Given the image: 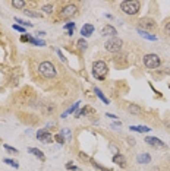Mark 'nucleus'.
<instances>
[{"label": "nucleus", "mask_w": 170, "mask_h": 171, "mask_svg": "<svg viewBox=\"0 0 170 171\" xmlns=\"http://www.w3.org/2000/svg\"><path fill=\"white\" fill-rule=\"evenodd\" d=\"M107 72H109V69H107V64L104 62L98 60V62H94L92 63V76L95 79L104 81L106 76H107Z\"/></svg>", "instance_id": "1"}, {"label": "nucleus", "mask_w": 170, "mask_h": 171, "mask_svg": "<svg viewBox=\"0 0 170 171\" xmlns=\"http://www.w3.org/2000/svg\"><path fill=\"white\" fill-rule=\"evenodd\" d=\"M141 3L138 0H126L120 3V10L126 15H136L139 12Z\"/></svg>", "instance_id": "2"}, {"label": "nucleus", "mask_w": 170, "mask_h": 171, "mask_svg": "<svg viewBox=\"0 0 170 171\" xmlns=\"http://www.w3.org/2000/svg\"><path fill=\"white\" fill-rule=\"evenodd\" d=\"M38 70L44 78H54L56 76V67L51 62H42L38 66Z\"/></svg>", "instance_id": "3"}, {"label": "nucleus", "mask_w": 170, "mask_h": 171, "mask_svg": "<svg viewBox=\"0 0 170 171\" xmlns=\"http://www.w3.org/2000/svg\"><path fill=\"white\" fill-rule=\"evenodd\" d=\"M122 45H123V41H122L120 38H117V37L110 38L107 43L104 44L106 50L110 51V53H117V51H120V50H122Z\"/></svg>", "instance_id": "4"}, {"label": "nucleus", "mask_w": 170, "mask_h": 171, "mask_svg": "<svg viewBox=\"0 0 170 171\" xmlns=\"http://www.w3.org/2000/svg\"><path fill=\"white\" fill-rule=\"evenodd\" d=\"M160 63H161V60H160V57L157 54H147V56H144V64L148 69H157L160 66Z\"/></svg>", "instance_id": "5"}, {"label": "nucleus", "mask_w": 170, "mask_h": 171, "mask_svg": "<svg viewBox=\"0 0 170 171\" xmlns=\"http://www.w3.org/2000/svg\"><path fill=\"white\" fill-rule=\"evenodd\" d=\"M76 12H78L76 4H66V6L62 9V12H60V18H63V19H69V18L75 16Z\"/></svg>", "instance_id": "6"}, {"label": "nucleus", "mask_w": 170, "mask_h": 171, "mask_svg": "<svg viewBox=\"0 0 170 171\" xmlns=\"http://www.w3.org/2000/svg\"><path fill=\"white\" fill-rule=\"evenodd\" d=\"M37 139L42 143H51L53 142V136L50 135V132L47 129H41L37 132Z\"/></svg>", "instance_id": "7"}, {"label": "nucleus", "mask_w": 170, "mask_h": 171, "mask_svg": "<svg viewBox=\"0 0 170 171\" xmlns=\"http://www.w3.org/2000/svg\"><path fill=\"white\" fill-rule=\"evenodd\" d=\"M141 26L144 28V31H145V29L154 31V29L157 28V24H156V21H153V19H150V18H145V19H141ZM142 28H139V29H142Z\"/></svg>", "instance_id": "8"}, {"label": "nucleus", "mask_w": 170, "mask_h": 171, "mask_svg": "<svg viewBox=\"0 0 170 171\" xmlns=\"http://www.w3.org/2000/svg\"><path fill=\"white\" fill-rule=\"evenodd\" d=\"M145 142L151 146H156V148H166V143L163 140H160L158 137H153V136H147L145 137Z\"/></svg>", "instance_id": "9"}, {"label": "nucleus", "mask_w": 170, "mask_h": 171, "mask_svg": "<svg viewBox=\"0 0 170 171\" xmlns=\"http://www.w3.org/2000/svg\"><path fill=\"white\" fill-rule=\"evenodd\" d=\"M116 34H117V31L112 26V25H104L103 26V29H101V35H104V37H116Z\"/></svg>", "instance_id": "10"}, {"label": "nucleus", "mask_w": 170, "mask_h": 171, "mask_svg": "<svg viewBox=\"0 0 170 171\" xmlns=\"http://www.w3.org/2000/svg\"><path fill=\"white\" fill-rule=\"evenodd\" d=\"M94 32V26L91 25V24H85L84 26H82V29H81V34H82V37H89L91 34Z\"/></svg>", "instance_id": "11"}, {"label": "nucleus", "mask_w": 170, "mask_h": 171, "mask_svg": "<svg viewBox=\"0 0 170 171\" xmlns=\"http://www.w3.org/2000/svg\"><path fill=\"white\" fill-rule=\"evenodd\" d=\"M113 162L117 164V165H120V167L123 168V167L126 165V158H125L123 155H119V154H117V155L113 157Z\"/></svg>", "instance_id": "12"}, {"label": "nucleus", "mask_w": 170, "mask_h": 171, "mask_svg": "<svg viewBox=\"0 0 170 171\" xmlns=\"http://www.w3.org/2000/svg\"><path fill=\"white\" fill-rule=\"evenodd\" d=\"M28 152H30V154H32V155H35L40 161H44V160H45L44 154H42L40 149H37V148H30V149H28Z\"/></svg>", "instance_id": "13"}, {"label": "nucleus", "mask_w": 170, "mask_h": 171, "mask_svg": "<svg viewBox=\"0 0 170 171\" xmlns=\"http://www.w3.org/2000/svg\"><path fill=\"white\" fill-rule=\"evenodd\" d=\"M136 160H138L139 164H148V162H151V157L148 154H141V155H138Z\"/></svg>", "instance_id": "14"}, {"label": "nucleus", "mask_w": 170, "mask_h": 171, "mask_svg": "<svg viewBox=\"0 0 170 171\" xmlns=\"http://www.w3.org/2000/svg\"><path fill=\"white\" fill-rule=\"evenodd\" d=\"M138 34H139L141 37H144V38H147V40H150V41H157V37H156V35H151V34H148L147 31H142V29H138Z\"/></svg>", "instance_id": "15"}, {"label": "nucleus", "mask_w": 170, "mask_h": 171, "mask_svg": "<svg viewBox=\"0 0 170 171\" xmlns=\"http://www.w3.org/2000/svg\"><path fill=\"white\" fill-rule=\"evenodd\" d=\"M128 111L132 113V114H141V113H142L141 107H138V105H135V104H130V105L128 107Z\"/></svg>", "instance_id": "16"}, {"label": "nucleus", "mask_w": 170, "mask_h": 171, "mask_svg": "<svg viewBox=\"0 0 170 171\" xmlns=\"http://www.w3.org/2000/svg\"><path fill=\"white\" fill-rule=\"evenodd\" d=\"M130 130H133V132H139V133H147V132H150L151 129L145 127V126H130Z\"/></svg>", "instance_id": "17"}, {"label": "nucleus", "mask_w": 170, "mask_h": 171, "mask_svg": "<svg viewBox=\"0 0 170 171\" xmlns=\"http://www.w3.org/2000/svg\"><path fill=\"white\" fill-rule=\"evenodd\" d=\"M25 4H27V3H25L24 0H13V1H12V6L16 7V9H24Z\"/></svg>", "instance_id": "18"}, {"label": "nucleus", "mask_w": 170, "mask_h": 171, "mask_svg": "<svg viewBox=\"0 0 170 171\" xmlns=\"http://www.w3.org/2000/svg\"><path fill=\"white\" fill-rule=\"evenodd\" d=\"M94 92H95V95H97V97H98V98H100V99L104 102V104H109V99H107V98L103 95V92H101L98 88H95V89H94Z\"/></svg>", "instance_id": "19"}, {"label": "nucleus", "mask_w": 170, "mask_h": 171, "mask_svg": "<svg viewBox=\"0 0 170 171\" xmlns=\"http://www.w3.org/2000/svg\"><path fill=\"white\" fill-rule=\"evenodd\" d=\"M78 48H79V50H86V47H88V44H86V41H85V40H82V38H81V40H78Z\"/></svg>", "instance_id": "20"}, {"label": "nucleus", "mask_w": 170, "mask_h": 171, "mask_svg": "<svg viewBox=\"0 0 170 171\" xmlns=\"http://www.w3.org/2000/svg\"><path fill=\"white\" fill-rule=\"evenodd\" d=\"M88 113H92V108H89V107H85V108H82L79 113H78V116L76 117H81V116H85V114H88Z\"/></svg>", "instance_id": "21"}, {"label": "nucleus", "mask_w": 170, "mask_h": 171, "mask_svg": "<svg viewBox=\"0 0 170 171\" xmlns=\"http://www.w3.org/2000/svg\"><path fill=\"white\" fill-rule=\"evenodd\" d=\"M62 136H63L66 140H71V132H69V129H63V130H62Z\"/></svg>", "instance_id": "22"}, {"label": "nucleus", "mask_w": 170, "mask_h": 171, "mask_svg": "<svg viewBox=\"0 0 170 171\" xmlns=\"http://www.w3.org/2000/svg\"><path fill=\"white\" fill-rule=\"evenodd\" d=\"M41 10H44L45 13H51L53 12V4H44L41 7Z\"/></svg>", "instance_id": "23"}, {"label": "nucleus", "mask_w": 170, "mask_h": 171, "mask_svg": "<svg viewBox=\"0 0 170 171\" xmlns=\"http://www.w3.org/2000/svg\"><path fill=\"white\" fill-rule=\"evenodd\" d=\"M15 22H18V24L24 25V26H32V24H30V22H25V21H22L21 18H15Z\"/></svg>", "instance_id": "24"}, {"label": "nucleus", "mask_w": 170, "mask_h": 171, "mask_svg": "<svg viewBox=\"0 0 170 171\" xmlns=\"http://www.w3.org/2000/svg\"><path fill=\"white\" fill-rule=\"evenodd\" d=\"M3 162H6V164H9V165H12V167H15V168H18L19 165H18V162L16 161H13V160H3Z\"/></svg>", "instance_id": "25"}, {"label": "nucleus", "mask_w": 170, "mask_h": 171, "mask_svg": "<svg viewBox=\"0 0 170 171\" xmlns=\"http://www.w3.org/2000/svg\"><path fill=\"white\" fill-rule=\"evenodd\" d=\"M54 139H56V142H57V143H62V145H63V143H65V140H66V139L62 136V133L56 135V137H54Z\"/></svg>", "instance_id": "26"}, {"label": "nucleus", "mask_w": 170, "mask_h": 171, "mask_svg": "<svg viewBox=\"0 0 170 171\" xmlns=\"http://www.w3.org/2000/svg\"><path fill=\"white\" fill-rule=\"evenodd\" d=\"M24 12H25L28 16H32V18H40V15H38L37 12H32V10H28V9H27V10H24Z\"/></svg>", "instance_id": "27"}, {"label": "nucleus", "mask_w": 170, "mask_h": 171, "mask_svg": "<svg viewBox=\"0 0 170 171\" xmlns=\"http://www.w3.org/2000/svg\"><path fill=\"white\" fill-rule=\"evenodd\" d=\"M63 28L68 29V31H73V29H75V22H69V24H66Z\"/></svg>", "instance_id": "28"}, {"label": "nucleus", "mask_w": 170, "mask_h": 171, "mask_svg": "<svg viewBox=\"0 0 170 171\" xmlns=\"http://www.w3.org/2000/svg\"><path fill=\"white\" fill-rule=\"evenodd\" d=\"M30 43L35 44V45H45L44 41H41V40H35V38H30Z\"/></svg>", "instance_id": "29"}, {"label": "nucleus", "mask_w": 170, "mask_h": 171, "mask_svg": "<svg viewBox=\"0 0 170 171\" xmlns=\"http://www.w3.org/2000/svg\"><path fill=\"white\" fill-rule=\"evenodd\" d=\"M4 149H6L7 152H10V154H18V149H15V148H12V146H9V145H4Z\"/></svg>", "instance_id": "30"}, {"label": "nucleus", "mask_w": 170, "mask_h": 171, "mask_svg": "<svg viewBox=\"0 0 170 171\" xmlns=\"http://www.w3.org/2000/svg\"><path fill=\"white\" fill-rule=\"evenodd\" d=\"M164 34H166L167 37H170V21H167L166 25H164Z\"/></svg>", "instance_id": "31"}, {"label": "nucleus", "mask_w": 170, "mask_h": 171, "mask_svg": "<svg viewBox=\"0 0 170 171\" xmlns=\"http://www.w3.org/2000/svg\"><path fill=\"white\" fill-rule=\"evenodd\" d=\"M92 165H94V168H97L98 171H110L109 168H104V167H101V165L97 164V162H92Z\"/></svg>", "instance_id": "32"}, {"label": "nucleus", "mask_w": 170, "mask_h": 171, "mask_svg": "<svg viewBox=\"0 0 170 171\" xmlns=\"http://www.w3.org/2000/svg\"><path fill=\"white\" fill-rule=\"evenodd\" d=\"M13 29H16V31H19V32H24L25 29L22 28V26H19V25H13Z\"/></svg>", "instance_id": "33"}, {"label": "nucleus", "mask_w": 170, "mask_h": 171, "mask_svg": "<svg viewBox=\"0 0 170 171\" xmlns=\"http://www.w3.org/2000/svg\"><path fill=\"white\" fill-rule=\"evenodd\" d=\"M57 54H59V57H60V60H62V62H66V57H63V54H62V51H60V50H57Z\"/></svg>", "instance_id": "34"}, {"label": "nucleus", "mask_w": 170, "mask_h": 171, "mask_svg": "<svg viewBox=\"0 0 170 171\" xmlns=\"http://www.w3.org/2000/svg\"><path fill=\"white\" fill-rule=\"evenodd\" d=\"M66 168H68V170H76V167L72 165V164H66Z\"/></svg>", "instance_id": "35"}, {"label": "nucleus", "mask_w": 170, "mask_h": 171, "mask_svg": "<svg viewBox=\"0 0 170 171\" xmlns=\"http://www.w3.org/2000/svg\"><path fill=\"white\" fill-rule=\"evenodd\" d=\"M106 116H107V117H110V119H113V120H116V119H117V117H116L115 114H110V113H107Z\"/></svg>", "instance_id": "36"}, {"label": "nucleus", "mask_w": 170, "mask_h": 171, "mask_svg": "<svg viewBox=\"0 0 170 171\" xmlns=\"http://www.w3.org/2000/svg\"><path fill=\"white\" fill-rule=\"evenodd\" d=\"M44 35H45L44 31H38V32H37V37H44Z\"/></svg>", "instance_id": "37"}, {"label": "nucleus", "mask_w": 170, "mask_h": 171, "mask_svg": "<svg viewBox=\"0 0 170 171\" xmlns=\"http://www.w3.org/2000/svg\"><path fill=\"white\" fill-rule=\"evenodd\" d=\"M30 38H31V37H25V35H24L21 40H22V41H30Z\"/></svg>", "instance_id": "38"}]
</instances>
